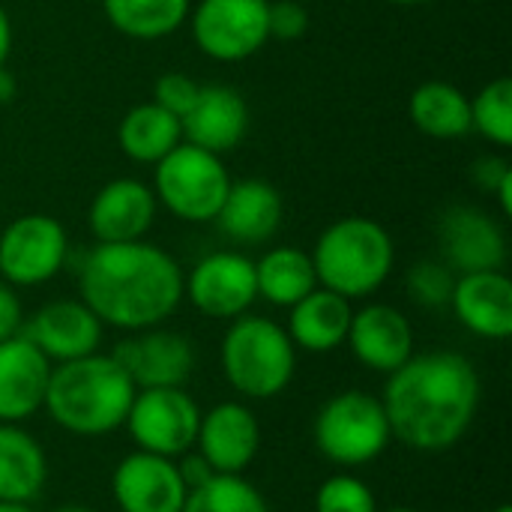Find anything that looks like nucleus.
I'll return each instance as SVG.
<instances>
[{"instance_id": "4", "label": "nucleus", "mask_w": 512, "mask_h": 512, "mask_svg": "<svg viewBox=\"0 0 512 512\" xmlns=\"http://www.w3.org/2000/svg\"><path fill=\"white\" fill-rule=\"evenodd\" d=\"M318 285L345 297H372L393 273L396 246L390 231L369 216H345L327 225L309 252Z\"/></svg>"}, {"instance_id": "20", "label": "nucleus", "mask_w": 512, "mask_h": 512, "mask_svg": "<svg viewBox=\"0 0 512 512\" xmlns=\"http://www.w3.org/2000/svg\"><path fill=\"white\" fill-rule=\"evenodd\" d=\"M450 309L459 324L480 339L504 342L512 336V282L504 270L462 273L453 285Z\"/></svg>"}, {"instance_id": "32", "label": "nucleus", "mask_w": 512, "mask_h": 512, "mask_svg": "<svg viewBox=\"0 0 512 512\" xmlns=\"http://www.w3.org/2000/svg\"><path fill=\"white\" fill-rule=\"evenodd\" d=\"M453 285H456V276L444 261H420L408 270V279H405L408 297L423 309L450 306Z\"/></svg>"}, {"instance_id": "26", "label": "nucleus", "mask_w": 512, "mask_h": 512, "mask_svg": "<svg viewBox=\"0 0 512 512\" xmlns=\"http://www.w3.org/2000/svg\"><path fill=\"white\" fill-rule=\"evenodd\" d=\"M183 141L180 120L159 108L156 102H141L129 108L117 126V147L123 156L141 165H156Z\"/></svg>"}, {"instance_id": "25", "label": "nucleus", "mask_w": 512, "mask_h": 512, "mask_svg": "<svg viewBox=\"0 0 512 512\" xmlns=\"http://www.w3.org/2000/svg\"><path fill=\"white\" fill-rule=\"evenodd\" d=\"M411 123L438 141H456L471 132V96L450 81H426L408 99Z\"/></svg>"}, {"instance_id": "12", "label": "nucleus", "mask_w": 512, "mask_h": 512, "mask_svg": "<svg viewBox=\"0 0 512 512\" xmlns=\"http://www.w3.org/2000/svg\"><path fill=\"white\" fill-rule=\"evenodd\" d=\"M111 495L120 512H180L189 489L174 459L135 450L117 462Z\"/></svg>"}, {"instance_id": "17", "label": "nucleus", "mask_w": 512, "mask_h": 512, "mask_svg": "<svg viewBox=\"0 0 512 512\" xmlns=\"http://www.w3.org/2000/svg\"><path fill=\"white\" fill-rule=\"evenodd\" d=\"M159 201L153 189L138 177H117L105 183L90 201V234L96 243H132L144 240L156 222Z\"/></svg>"}, {"instance_id": "2", "label": "nucleus", "mask_w": 512, "mask_h": 512, "mask_svg": "<svg viewBox=\"0 0 512 512\" xmlns=\"http://www.w3.org/2000/svg\"><path fill=\"white\" fill-rule=\"evenodd\" d=\"M81 300L117 330H150L168 321L183 303V270L147 240L96 243L78 270Z\"/></svg>"}, {"instance_id": "31", "label": "nucleus", "mask_w": 512, "mask_h": 512, "mask_svg": "<svg viewBox=\"0 0 512 512\" xmlns=\"http://www.w3.org/2000/svg\"><path fill=\"white\" fill-rule=\"evenodd\" d=\"M315 512H378V501L354 474H333L315 492Z\"/></svg>"}, {"instance_id": "45", "label": "nucleus", "mask_w": 512, "mask_h": 512, "mask_svg": "<svg viewBox=\"0 0 512 512\" xmlns=\"http://www.w3.org/2000/svg\"><path fill=\"white\" fill-rule=\"evenodd\" d=\"M492 512H512V507H510V504H501V507H495Z\"/></svg>"}, {"instance_id": "39", "label": "nucleus", "mask_w": 512, "mask_h": 512, "mask_svg": "<svg viewBox=\"0 0 512 512\" xmlns=\"http://www.w3.org/2000/svg\"><path fill=\"white\" fill-rule=\"evenodd\" d=\"M15 93H18V81H15V75L6 69V63L0 66V105H9L12 99H15Z\"/></svg>"}, {"instance_id": "38", "label": "nucleus", "mask_w": 512, "mask_h": 512, "mask_svg": "<svg viewBox=\"0 0 512 512\" xmlns=\"http://www.w3.org/2000/svg\"><path fill=\"white\" fill-rule=\"evenodd\" d=\"M9 54H12V18L0 3V66L9 60Z\"/></svg>"}, {"instance_id": "40", "label": "nucleus", "mask_w": 512, "mask_h": 512, "mask_svg": "<svg viewBox=\"0 0 512 512\" xmlns=\"http://www.w3.org/2000/svg\"><path fill=\"white\" fill-rule=\"evenodd\" d=\"M495 198H498V207L504 216H512V171L501 180V186L495 189Z\"/></svg>"}, {"instance_id": "15", "label": "nucleus", "mask_w": 512, "mask_h": 512, "mask_svg": "<svg viewBox=\"0 0 512 512\" xmlns=\"http://www.w3.org/2000/svg\"><path fill=\"white\" fill-rule=\"evenodd\" d=\"M102 321L84 300H51L21 327V333L48 357L51 366L96 354L102 345Z\"/></svg>"}, {"instance_id": "42", "label": "nucleus", "mask_w": 512, "mask_h": 512, "mask_svg": "<svg viewBox=\"0 0 512 512\" xmlns=\"http://www.w3.org/2000/svg\"><path fill=\"white\" fill-rule=\"evenodd\" d=\"M384 3H393V6H423V3H435V0H384Z\"/></svg>"}, {"instance_id": "3", "label": "nucleus", "mask_w": 512, "mask_h": 512, "mask_svg": "<svg viewBox=\"0 0 512 512\" xmlns=\"http://www.w3.org/2000/svg\"><path fill=\"white\" fill-rule=\"evenodd\" d=\"M135 384L111 354H87L81 360L51 366L45 411L69 435L99 438L126 423Z\"/></svg>"}, {"instance_id": "27", "label": "nucleus", "mask_w": 512, "mask_h": 512, "mask_svg": "<svg viewBox=\"0 0 512 512\" xmlns=\"http://www.w3.org/2000/svg\"><path fill=\"white\" fill-rule=\"evenodd\" d=\"M255 282H258V297L282 309H291L309 291L318 288L312 255L297 246H276L264 252L255 261Z\"/></svg>"}, {"instance_id": "33", "label": "nucleus", "mask_w": 512, "mask_h": 512, "mask_svg": "<svg viewBox=\"0 0 512 512\" xmlns=\"http://www.w3.org/2000/svg\"><path fill=\"white\" fill-rule=\"evenodd\" d=\"M198 90H201V84L192 75H186V72H162L156 78V84H153V99L150 102H156L159 108H165L168 114L183 120L186 111L195 105Z\"/></svg>"}, {"instance_id": "5", "label": "nucleus", "mask_w": 512, "mask_h": 512, "mask_svg": "<svg viewBox=\"0 0 512 512\" xmlns=\"http://www.w3.org/2000/svg\"><path fill=\"white\" fill-rule=\"evenodd\" d=\"M222 372L246 399L282 396L297 372V348L285 327L264 315H240L222 336Z\"/></svg>"}, {"instance_id": "35", "label": "nucleus", "mask_w": 512, "mask_h": 512, "mask_svg": "<svg viewBox=\"0 0 512 512\" xmlns=\"http://www.w3.org/2000/svg\"><path fill=\"white\" fill-rule=\"evenodd\" d=\"M24 327V309L12 285L0 282V342L18 336Z\"/></svg>"}, {"instance_id": "9", "label": "nucleus", "mask_w": 512, "mask_h": 512, "mask_svg": "<svg viewBox=\"0 0 512 512\" xmlns=\"http://www.w3.org/2000/svg\"><path fill=\"white\" fill-rule=\"evenodd\" d=\"M123 426L129 429L138 450L177 459L195 447L201 408L183 387L135 390V399Z\"/></svg>"}, {"instance_id": "11", "label": "nucleus", "mask_w": 512, "mask_h": 512, "mask_svg": "<svg viewBox=\"0 0 512 512\" xmlns=\"http://www.w3.org/2000/svg\"><path fill=\"white\" fill-rule=\"evenodd\" d=\"M183 297L207 318L234 321L258 300L255 261L243 252H210L183 276Z\"/></svg>"}, {"instance_id": "10", "label": "nucleus", "mask_w": 512, "mask_h": 512, "mask_svg": "<svg viewBox=\"0 0 512 512\" xmlns=\"http://www.w3.org/2000/svg\"><path fill=\"white\" fill-rule=\"evenodd\" d=\"M69 258L66 228L48 213H27L0 231V276L12 288L51 282Z\"/></svg>"}, {"instance_id": "19", "label": "nucleus", "mask_w": 512, "mask_h": 512, "mask_svg": "<svg viewBox=\"0 0 512 512\" xmlns=\"http://www.w3.org/2000/svg\"><path fill=\"white\" fill-rule=\"evenodd\" d=\"M183 141L216 156L237 150L249 132V105L231 84H201L195 105L180 120Z\"/></svg>"}, {"instance_id": "36", "label": "nucleus", "mask_w": 512, "mask_h": 512, "mask_svg": "<svg viewBox=\"0 0 512 512\" xmlns=\"http://www.w3.org/2000/svg\"><path fill=\"white\" fill-rule=\"evenodd\" d=\"M510 171H512V165L507 162V159H501V156H483V159H477V162H474V168H471L474 183H477L480 189L492 192V195H495V189L501 186V180H504Z\"/></svg>"}, {"instance_id": "23", "label": "nucleus", "mask_w": 512, "mask_h": 512, "mask_svg": "<svg viewBox=\"0 0 512 512\" xmlns=\"http://www.w3.org/2000/svg\"><path fill=\"white\" fill-rule=\"evenodd\" d=\"M351 315H354L351 300L318 285L300 303L291 306L285 330H288L294 348L309 351V354H330L339 345H345Z\"/></svg>"}, {"instance_id": "41", "label": "nucleus", "mask_w": 512, "mask_h": 512, "mask_svg": "<svg viewBox=\"0 0 512 512\" xmlns=\"http://www.w3.org/2000/svg\"><path fill=\"white\" fill-rule=\"evenodd\" d=\"M0 512H36L30 504H3L0 501Z\"/></svg>"}, {"instance_id": "37", "label": "nucleus", "mask_w": 512, "mask_h": 512, "mask_svg": "<svg viewBox=\"0 0 512 512\" xmlns=\"http://www.w3.org/2000/svg\"><path fill=\"white\" fill-rule=\"evenodd\" d=\"M180 468V474H183V483H186V489H195V486H201L204 480H210L213 477V471L207 468V462L201 459V456H189L183 465H177Z\"/></svg>"}, {"instance_id": "1", "label": "nucleus", "mask_w": 512, "mask_h": 512, "mask_svg": "<svg viewBox=\"0 0 512 512\" xmlns=\"http://www.w3.org/2000/svg\"><path fill=\"white\" fill-rule=\"evenodd\" d=\"M381 405L390 435L408 450H453L480 411L477 366L459 351L414 354L387 375Z\"/></svg>"}, {"instance_id": "24", "label": "nucleus", "mask_w": 512, "mask_h": 512, "mask_svg": "<svg viewBox=\"0 0 512 512\" xmlns=\"http://www.w3.org/2000/svg\"><path fill=\"white\" fill-rule=\"evenodd\" d=\"M48 459L42 444L18 423H0V501L30 504L45 489Z\"/></svg>"}, {"instance_id": "28", "label": "nucleus", "mask_w": 512, "mask_h": 512, "mask_svg": "<svg viewBox=\"0 0 512 512\" xmlns=\"http://www.w3.org/2000/svg\"><path fill=\"white\" fill-rule=\"evenodd\" d=\"M192 0H102L108 24L138 42H153L177 33L189 18Z\"/></svg>"}, {"instance_id": "22", "label": "nucleus", "mask_w": 512, "mask_h": 512, "mask_svg": "<svg viewBox=\"0 0 512 512\" xmlns=\"http://www.w3.org/2000/svg\"><path fill=\"white\" fill-rule=\"evenodd\" d=\"M282 216H285L282 192L267 180L249 177V180H231L228 198L213 222L237 246H261L282 228Z\"/></svg>"}, {"instance_id": "6", "label": "nucleus", "mask_w": 512, "mask_h": 512, "mask_svg": "<svg viewBox=\"0 0 512 512\" xmlns=\"http://www.w3.org/2000/svg\"><path fill=\"white\" fill-rule=\"evenodd\" d=\"M153 195L180 222H213L228 198L231 174L222 156L180 141L153 165Z\"/></svg>"}, {"instance_id": "29", "label": "nucleus", "mask_w": 512, "mask_h": 512, "mask_svg": "<svg viewBox=\"0 0 512 512\" xmlns=\"http://www.w3.org/2000/svg\"><path fill=\"white\" fill-rule=\"evenodd\" d=\"M180 512H270V507L243 474H213L189 489Z\"/></svg>"}, {"instance_id": "18", "label": "nucleus", "mask_w": 512, "mask_h": 512, "mask_svg": "<svg viewBox=\"0 0 512 512\" xmlns=\"http://www.w3.org/2000/svg\"><path fill=\"white\" fill-rule=\"evenodd\" d=\"M351 354L372 372H396L414 357V327L408 315L390 303H369L351 315Z\"/></svg>"}, {"instance_id": "44", "label": "nucleus", "mask_w": 512, "mask_h": 512, "mask_svg": "<svg viewBox=\"0 0 512 512\" xmlns=\"http://www.w3.org/2000/svg\"><path fill=\"white\" fill-rule=\"evenodd\" d=\"M384 512H420V510H414V507H393V510H384Z\"/></svg>"}, {"instance_id": "7", "label": "nucleus", "mask_w": 512, "mask_h": 512, "mask_svg": "<svg viewBox=\"0 0 512 512\" xmlns=\"http://www.w3.org/2000/svg\"><path fill=\"white\" fill-rule=\"evenodd\" d=\"M318 453L339 468L375 462L393 441L381 399L366 390H342L330 396L312 423Z\"/></svg>"}, {"instance_id": "16", "label": "nucleus", "mask_w": 512, "mask_h": 512, "mask_svg": "<svg viewBox=\"0 0 512 512\" xmlns=\"http://www.w3.org/2000/svg\"><path fill=\"white\" fill-rule=\"evenodd\" d=\"M195 447L213 474H243L261 450L258 417L243 402H219L201 414Z\"/></svg>"}, {"instance_id": "30", "label": "nucleus", "mask_w": 512, "mask_h": 512, "mask_svg": "<svg viewBox=\"0 0 512 512\" xmlns=\"http://www.w3.org/2000/svg\"><path fill=\"white\" fill-rule=\"evenodd\" d=\"M471 132L498 147H512V81L495 78L471 96Z\"/></svg>"}, {"instance_id": "34", "label": "nucleus", "mask_w": 512, "mask_h": 512, "mask_svg": "<svg viewBox=\"0 0 512 512\" xmlns=\"http://www.w3.org/2000/svg\"><path fill=\"white\" fill-rule=\"evenodd\" d=\"M267 24H270V39L294 42V39L306 36L309 12L297 0H270L267 3Z\"/></svg>"}, {"instance_id": "8", "label": "nucleus", "mask_w": 512, "mask_h": 512, "mask_svg": "<svg viewBox=\"0 0 512 512\" xmlns=\"http://www.w3.org/2000/svg\"><path fill=\"white\" fill-rule=\"evenodd\" d=\"M270 0H201L189 9V30L198 51L216 63H243L270 42Z\"/></svg>"}, {"instance_id": "14", "label": "nucleus", "mask_w": 512, "mask_h": 512, "mask_svg": "<svg viewBox=\"0 0 512 512\" xmlns=\"http://www.w3.org/2000/svg\"><path fill=\"white\" fill-rule=\"evenodd\" d=\"M111 357L126 369L135 390L183 387L195 369L192 342L183 333L162 327L138 330L132 339L120 342Z\"/></svg>"}, {"instance_id": "43", "label": "nucleus", "mask_w": 512, "mask_h": 512, "mask_svg": "<svg viewBox=\"0 0 512 512\" xmlns=\"http://www.w3.org/2000/svg\"><path fill=\"white\" fill-rule=\"evenodd\" d=\"M51 512H93L90 507H81V504H66V507H57V510Z\"/></svg>"}, {"instance_id": "13", "label": "nucleus", "mask_w": 512, "mask_h": 512, "mask_svg": "<svg viewBox=\"0 0 512 512\" xmlns=\"http://www.w3.org/2000/svg\"><path fill=\"white\" fill-rule=\"evenodd\" d=\"M444 264L459 273L504 270L507 264V234L504 228L474 204H453L444 210L441 225Z\"/></svg>"}, {"instance_id": "21", "label": "nucleus", "mask_w": 512, "mask_h": 512, "mask_svg": "<svg viewBox=\"0 0 512 512\" xmlns=\"http://www.w3.org/2000/svg\"><path fill=\"white\" fill-rule=\"evenodd\" d=\"M48 378V357L24 333L0 342V423H21L42 411Z\"/></svg>"}]
</instances>
